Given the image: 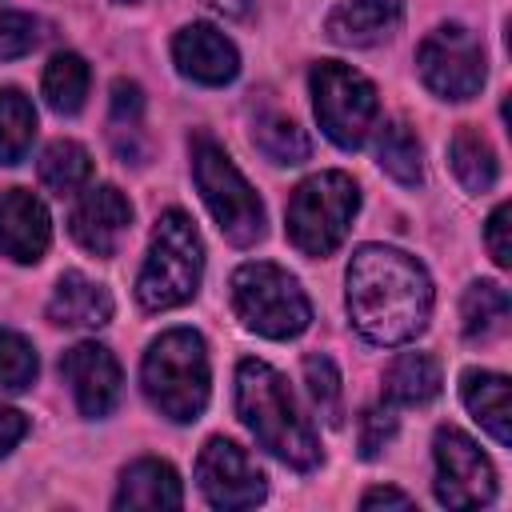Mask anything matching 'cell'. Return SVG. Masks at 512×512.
<instances>
[{
	"instance_id": "cell-1",
	"label": "cell",
	"mask_w": 512,
	"mask_h": 512,
	"mask_svg": "<svg viewBox=\"0 0 512 512\" xmlns=\"http://www.w3.org/2000/svg\"><path fill=\"white\" fill-rule=\"evenodd\" d=\"M344 300L352 328L368 344H408L428 328L432 316V276L404 248L360 244L344 272Z\"/></svg>"
},
{
	"instance_id": "cell-2",
	"label": "cell",
	"mask_w": 512,
	"mask_h": 512,
	"mask_svg": "<svg viewBox=\"0 0 512 512\" xmlns=\"http://www.w3.org/2000/svg\"><path fill=\"white\" fill-rule=\"evenodd\" d=\"M236 412L244 428L256 436L264 452L296 472H312L320 464V440L312 424L300 416L296 396L288 392L284 376L264 360L236 364Z\"/></svg>"
},
{
	"instance_id": "cell-3",
	"label": "cell",
	"mask_w": 512,
	"mask_h": 512,
	"mask_svg": "<svg viewBox=\"0 0 512 512\" xmlns=\"http://www.w3.org/2000/svg\"><path fill=\"white\" fill-rule=\"evenodd\" d=\"M208 384L212 368L200 332L168 328L148 344L140 364V388L160 416H168L172 424L200 420V412L208 408Z\"/></svg>"
},
{
	"instance_id": "cell-4",
	"label": "cell",
	"mask_w": 512,
	"mask_h": 512,
	"mask_svg": "<svg viewBox=\"0 0 512 512\" xmlns=\"http://www.w3.org/2000/svg\"><path fill=\"white\" fill-rule=\"evenodd\" d=\"M204 276V240L188 212L168 208L148 240L144 268L136 276V300L144 312H172L200 292Z\"/></svg>"
},
{
	"instance_id": "cell-5",
	"label": "cell",
	"mask_w": 512,
	"mask_h": 512,
	"mask_svg": "<svg viewBox=\"0 0 512 512\" xmlns=\"http://www.w3.org/2000/svg\"><path fill=\"white\" fill-rule=\"evenodd\" d=\"M360 212V188L348 172H316L296 184L284 212V232L304 256H332Z\"/></svg>"
},
{
	"instance_id": "cell-6",
	"label": "cell",
	"mask_w": 512,
	"mask_h": 512,
	"mask_svg": "<svg viewBox=\"0 0 512 512\" xmlns=\"http://www.w3.org/2000/svg\"><path fill=\"white\" fill-rule=\"evenodd\" d=\"M232 308L248 332L268 340H296L312 324L300 280L268 260H248L232 272Z\"/></svg>"
},
{
	"instance_id": "cell-7",
	"label": "cell",
	"mask_w": 512,
	"mask_h": 512,
	"mask_svg": "<svg viewBox=\"0 0 512 512\" xmlns=\"http://www.w3.org/2000/svg\"><path fill=\"white\" fill-rule=\"evenodd\" d=\"M192 176H196L200 200L208 204V212L228 244L252 248L256 240H264V224H268L264 204L216 140H208V136L192 140Z\"/></svg>"
},
{
	"instance_id": "cell-8",
	"label": "cell",
	"mask_w": 512,
	"mask_h": 512,
	"mask_svg": "<svg viewBox=\"0 0 512 512\" xmlns=\"http://www.w3.org/2000/svg\"><path fill=\"white\" fill-rule=\"evenodd\" d=\"M308 88H312V108L320 120V132L344 148L356 152L368 144V136L380 128V100L368 76H360L356 68L340 64V60H320L308 72Z\"/></svg>"
},
{
	"instance_id": "cell-9",
	"label": "cell",
	"mask_w": 512,
	"mask_h": 512,
	"mask_svg": "<svg viewBox=\"0 0 512 512\" xmlns=\"http://www.w3.org/2000/svg\"><path fill=\"white\" fill-rule=\"evenodd\" d=\"M416 68L440 100H472L484 88V48L464 24H440L416 48Z\"/></svg>"
},
{
	"instance_id": "cell-10",
	"label": "cell",
	"mask_w": 512,
	"mask_h": 512,
	"mask_svg": "<svg viewBox=\"0 0 512 512\" xmlns=\"http://www.w3.org/2000/svg\"><path fill=\"white\" fill-rule=\"evenodd\" d=\"M432 460L436 500L444 508H484L496 500V468L468 432L444 424L432 440Z\"/></svg>"
},
{
	"instance_id": "cell-11",
	"label": "cell",
	"mask_w": 512,
	"mask_h": 512,
	"mask_svg": "<svg viewBox=\"0 0 512 512\" xmlns=\"http://www.w3.org/2000/svg\"><path fill=\"white\" fill-rule=\"evenodd\" d=\"M196 484L204 492V500L212 508L224 512H240V508H256L268 496V480L260 472V464L224 436H212L200 456H196Z\"/></svg>"
},
{
	"instance_id": "cell-12",
	"label": "cell",
	"mask_w": 512,
	"mask_h": 512,
	"mask_svg": "<svg viewBox=\"0 0 512 512\" xmlns=\"http://www.w3.org/2000/svg\"><path fill=\"white\" fill-rule=\"evenodd\" d=\"M60 376L72 388L80 416H88V420H104L120 400V384H124L120 364L96 340H80L76 348H68L60 360Z\"/></svg>"
},
{
	"instance_id": "cell-13",
	"label": "cell",
	"mask_w": 512,
	"mask_h": 512,
	"mask_svg": "<svg viewBox=\"0 0 512 512\" xmlns=\"http://www.w3.org/2000/svg\"><path fill=\"white\" fill-rule=\"evenodd\" d=\"M128 224H132V204L116 184H96V188L80 192V200L72 204V216H68L72 240L92 256H112L120 248Z\"/></svg>"
},
{
	"instance_id": "cell-14",
	"label": "cell",
	"mask_w": 512,
	"mask_h": 512,
	"mask_svg": "<svg viewBox=\"0 0 512 512\" xmlns=\"http://www.w3.org/2000/svg\"><path fill=\"white\" fill-rule=\"evenodd\" d=\"M172 60H176V72L184 80L204 84V88L232 84L236 72H240L236 44L212 24H184L172 40Z\"/></svg>"
},
{
	"instance_id": "cell-15",
	"label": "cell",
	"mask_w": 512,
	"mask_h": 512,
	"mask_svg": "<svg viewBox=\"0 0 512 512\" xmlns=\"http://www.w3.org/2000/svg\"><path fill=\"white\" fill-rule=\"evenodd\" d=\"M52 216L28 188H8L0 196V256L12 264H36L48 252Z\"/></svg>"
},
{
	"instance_id": "cell-16",
	"label": "cell",
	"mask_w": 512,
	"mask_h": 512,
	"mask_svg": "<svg viewBox=\"0 0 512 512\" xmlns=\"http://www.w3.org/2000/svg\"><path fill=\"white\" fill-rule=\"evenodd\" d=\"M400 24H404V0H340L328 12L324 32L340 48H376L392 40Z\"/></svg>"
},
{
	"instance_id": "cell-17",
	"label": "cell",
	"mask_w": 512,
	"mask_h": 512,
	"mask_svg": "<svg viewBox=\"0 0 512 512\" xmlns=\"http://www.w3.org/2000/svg\"><path fill=\"white\" fill-rule=\"evenodd\" d=\"M48 320L60 328H104L112 320V292L84 272H64L48 296Z\"/></svg>"
},
{
	"instance_id": "cell-18",
	"label": "cell",
	"mask_w": 512,
	"mask_h": 512,
	"mask_svg": "<svg viewBox=\"0 0 512 512\" xmlns=\"http://www.w3.org/2000/svg\"><path fill=\"white\" fill-rule=\"evenodd\" d=\"M116 508H144V512H164V508H180L184 504V488L180 476L168 460L156 456H140L120 472V488H116Z\"/></svg>"
},
{
	"instance_id": "cell-19",
	"label": "cell",
	"mask_w": 512,
	"mask_h": 512,
	"mask_svg": "<svg viewBox=\"0 0 512 512\" xmlns=\"http://www.w3.org/2000/svg\"><path fill=\"white\" fill-rule=\"evenodd\" d=\"M460 400L464 408L476 416V424L496 440V444H512V400H508V376L500 372H484V368H468L460 376Z\"/></svg>"
},
{
	"instance_id": "cell-20",
	"label": "cell",
	"mask_w": 512,
	"mask_h": 512,
	"mask_svg": "<svg viewBox=\"0 0 512 512\" xmlns=\"http://www.w3.org/2000/svg\"><path fill=\"white\" fill-rule=\"evenodd\" d=\"M440 364L428 352H400L384 368V400L392 408H424L440 396Z\"/></svg>"
},
{
	"instance_id": "cell-21",
	"label": "cell",
	"mask_w": 512,
	"mask_h": 512,
	"mask_svg": "<svg viewBox=\"0 0 512 512\" xmlns=\"http://www.w3.org/2000/svg\"><path fill=\"white\" fill-rule=\"evenodd\" d=\"M448 168L472 196H484L500 176V160L476 128H456V136L448 140Z\"/></svg>"
},
{
	"instance_id": "cell-22",
	"label": "cell",
	"mask_w": 512,
	"mask_h": 512,
	"mask_svg": "<svg viewBox=\"0 0 512 512\" xmlns=\"http://www.w3.org/2000/svg\"><path fill=\"white\" fill-rule=\"evenodd\" d=\"M508 312H512V300L500 284L472 280L464 288V300H460V328L472 344H484V340H496L508 328Z\"/></svg>"
},
{
	"instance_id": "cell-23",
	"label": "cell",
	"mask_w": 512,
	"mask_h": 512,
	"mask_svg": "<svg viewBox=\"0 0 512 512\" xmlns=\"http://www.w3.org/2000/svg\"><path fill=\"white\" fill-rule=\"evenodd\" d=\"M376 164L404 188H420L424 184V152L416 132L404 120H388L376 136Z\"/></svg>"
},
{
	"instance_id": "cell-24",
	"label": "cell",
	"mask_w": 512,
	"mask_h": 512,
	"mask_svg": "<svg viewBox=\"0 0 512 512\" xmlns=\"http://www.w3.org/2000/svg\"><path fill=\"white\" fill-rule=\"evenodd\" d=\"M88 80H92V76H88L84 56H76V52H56V56L44 64L40 92H44V100H48L52 112L76 116V112L84 108V100H88Z\"/></svg>"
},
{
	"instance_id": "cell-25",
	"label": "cell",
	"mask_w": 512,
	"mask_h": 512,
	"mask_svg": "<svg viewBox=\"0 0 512 512\" xmlns=\"http://www.w3.org/2000/svg\"><path fill=\"white\" fill-rule=\"evenodd\" d=\"M252 144H256V152H264L272 164H304V160L312 156L308 132H304L296 120L280 116V112H260V116H256V124H252Z\"/></svg>"
},
{
	"instance_id": "cell-26",
	"label": "cell",
	"mask_w": 512,
	"mask_h": 512,
	"mask_svg": "<svg viewBox=\"0 0 512 512\" xmlns=\"http://www.w3.org/2000/svg\"><path fill=\"white\" fill-rule=\"evenodd\" d=\"M40 180L56 196H72L92 180V156L76 140H52L40 156Z\"/></svg>"
},
{
	"instance_id": "cell-27",
	"label": "cell",
	"mask_w": 512,
	"mask_h": 512,
	"mask_svg": "<svg viewBox=\"0 0 512 512\" xmlns=\"http://www.w3.org/2000/svg\"><path fill=\"white\" fill-rule=\"evenodd\" d=\"M36 140V112L20 88H0V164H20Z\"/></svg>"
},
{
	"instance_id": "cell-28",
	"label": "cell",
	"mask_w": 512,
	"mask_h": 512,
	"mask_svg": "<svg viewBox=\"0 0 512 512\" xmlns=\"http://www.w3.org/2000/svg\"><path fill=\"white\" fill-rule=\"evenodd\" d=\"M36 348L28 336L12 332V328H0V392H24L32 388L36 380Z\"/></svg>"
},
{
	"instance_id": "cell-29",
	"label": "cell",
	"mask_w": 512,
	"mask_h": 512,
	"mask_svg": "<svg viewBox=\"0 0 512 512\" xmlns=\"http://www.w3.org/2000/svg\"><path fill=\"white\" fill-rule=\"evenodd\" d=\"M300 368H304V388H308L312 408L324 416V424H340V372H336V364L320 352H308Z\"/></svg>"
},
{
	"instance_id": "cell-30",
	"label": "cell",
	"mask_w": 512,
	"mask_h": 512,
	"mask_svg": "<svg viewBox=\"0 0 512 512\" xmlns=\"http://www.w3.org/2000/svg\"><path fill=\"white\" fill-rule=\"evenodd\" d=\"M392 440H396V408L388 400L364 408V416H360V456L376 460Z\"/></svg>"
},
{
	"instance_id": "cell-31",
	"label": "cell",
	"mask_w": 512,
	"mask_h": 512,
	"mask_svg": "<svg viewBox=\"0 0 512 512\" xmlns=\"http://www.w3.org/2000/svg\"><path fill=\"white\" fill-rule=\"evenodd\" d=\"M40 44V24L28 12H0V60H20Z\"/></svg>"
},
{
	"instance_id": "cell-32",
	"label": "cell",
	"mask_w": 512,
	"mask_h": 512,
	"mask_svg": "<svg viewBox=\"0 0 512 512\" xmlns=\"http://www.w3.org/2000/svg\"><path fill=\"white\" fill-rule=\"evenodd\" d=\"M144 116V92L136 80H116L112 84V124L116 132H136Z\"/></svg>"
},
{
	"instance_id": "cell-33",
	"label": "cell",
	"mask_w": 512,
	"mask_h": 512,
	"mask_svg": "<svg viewBox=\"0 0 512 512\" xmlns=\"http://www.w3.org/2000/svg\"><path fill=\"white\" fill-rule=\"evenodd\" d=\"M512 220V208L508 204H496L492 216H488V228H484V240H488V252L500 268H512V240H508V224Z\"/></svg>"
},
{
	"instance_id": "cell-34",
	"label": "cell",
	"mask_w": 512,
	"mask_h": 512,
	"mask_svg": "<svg viewBox=\"0 0 512 512\" xmlns=\"http://www.w3.org/2000/svg\"><path fill=\"white\" fill-rule=\"evenodd\" d=\"M24 436H28V416L0 404V456H8Z\"/></svg>"
},
{
	"instance_id": "cell-35",
	"label": "cell",
	"mask_w": 512,
	"mask_h": 512,
	"mask_svg": "<svg viewBox=\"0 0 512 512\" xmlns=\"http://www.w3.org/2000/svg\"><path fill=\"white\" fill-rule=\"evenodd\" d=\"M360 508H412V496L400 488H368L360 496Z\"/></svg>"
},
{
	"instance_id": "cell-36",
	"label": "cell",
	"mask_w": 512,
	"mask_h": 512,
	"mask_svg": "<svg viewBox=\"0 0 512 512\" xmlns=\"http://www.w3.org/2000/svg\"><path fill=\"white\" fill-rule=\"evenodd\" d=\"M216 12H224V16H244L248 12V0H208Z\"/></svg>"
},
{
	"instance_id": "cell-37",
	"label": "cell",
	"mask_w": 512,
	"mask_h": 512,
	"mask_svg": "<svg viewBox=\"0 0 512 512\" xmlns=\"http://www.w3.org/2000/svg\"><path fill=\"white\" fill-rule=\"evenodd\" d=\"M116 4H128V0H116Z\"/></svg>"
}]
</instances>
